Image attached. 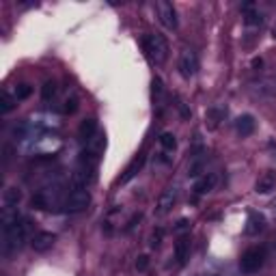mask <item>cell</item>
Returning <instances> with one entry per match:
<instances>
[{"label": "cell", "mask_w": 276, "mask_h": 276, "mask_svg": "<svg viewBox=\"0 0 276 276\" xmlns=\"http://www.w3.org/2000/svg\"><path fill=\"white\" fill-rule=\"evenodd\" d=\"M143 48H145L147 56H149V61L155 65H162L166 61V56H169V43H166V39L160 33L147 35L143 39Z\"/></svg>", "instance_id": "6da1fadb"}, {"label": "cell", "mask_w": 276, "mask_h": 276, "mask_svg": "<svg viewBox=\"0 0 276 276\" xmlns=\"http://www.w3.org/2000/svg\"><path fill=\"white\" fill-rule=\"evenodd\" d=\"M263 261H265V248H261V246H252V248H248L242 255L240 268H242L244 274H255L263 268Z\"/></svg>", "instance_id": "7a4b0ae2"}, {"label": "cell", "mask_w": 276, "mask_h": 276, "mask_svg": "<svg viewBox=\"0 0 276 276\" xmlns=\"http://www.w3.org/2000/svg\"><path fill=\"white\" fill-rule=\"evenodd\" d=\"M88 205H91V194H88L86 188H74L72 192L65 196V201H63L65 212H72V214L84 212Z\"/></svg>", "instance_id": "3957f363"}, {"label": "cell", "mask_w": 276, "mask_h": 276, "mask_svg": "<svg viewBox=\"0 0 276 276\" xmlns=\"http://www.w3.org/2000/svg\"><path fill=\"white\" fill-rule=\"evenodd\" d=\"M196 72H199V58L192 50H183L179 56V74L186 80H190V78L196 76Z\"/></svg>", "instance_id": "277c9868"}, {"label": "cell", "mask_w": 276, "mask_h": 276, "mask_svg": "<svg viewBox=\"0 0 276 276\" xmlns=\"http://www.w3.org/2000/svg\"><path fill=\"white\" fill-rule=\"evenodd\" d=\"M157 15H160V22L164 24V28H169V31H175L177 28V11L171 3H166V0H160L157 3Z\"/></svg>", "instance_id": "5b68a950"}, {"label": "cell", "mask_w": 276, "mask_h": 276, "mask_svg": "<svg viewBox=\"0 0 276 276\" xmlns=\"http://www.w3.org/2000/svg\"><path fill=\"white\" fill-rule=\"evenodd\" d=\"M175 203H177V190H175V188H166V190L160 194V199H157V205H155L153 214H155V216H166V214L173 210Z\"/></svg>", "instance_id": "8992f818"}, {"label": "cell", "mask_w": 276, "mask_h": 276, "mask_svg": "<svg viewBox=\"0 0 276 276\" xmlns=\"http://www.w3.org/2000/svg\"><path fill=\"white\" fill-rule=\"evenodd\" d=\"M56 242V235L50 233V231H41V233H37L33 235V240H31V246H33V250L35 252H48L54 246Z\"/></svg>", "instance_id": "52a82bcc"}, {"label": "cell", "mask_w": 276, "mask_h": 276, "mask_svg": "<svg viewBox=\"0 0 276 276\" xmlns=\"http://www.w3.org/2000/svg\"><path fill=\"white\" fill-rule=\"evenodd\" d=\"M95 134H97V121L95 119H84L80 123V130H78V138H80V143L91 145Z\"/></svg>", "instance_id": "ba28073f"}, {"label": "cell", "mask_w": 276, "mask_h": 276, "mask_svg": "<svg viewBox=\"0 0 276 276\" xmlns=\"http://www.w3.org/2000/svg\"><path fill=\"white\" fill-rule=\"evenodd\" d=\"M255 190H257L259 194H270L272 190H276V173L274 171H265L259 179H257Z\"/></svg>", "instance_id": "9c48e42d"}, {"label": "cell", "mask_w": 276, "mask_h": 276, "mask_svg": "<svg viewBox=\"0 0 276 276\" xmlns=\"http://www.w3.org/2000/svg\"><path fill=\"white\" fill-rule=\"evenodd\" d=\"M143 164H145V155H143V153H141V155H136L134 160H132L130 164H127V169L123 171V175L119 177V183L123 186V183H127V181H132L134 177L138 175V171L143 169Z\"/></svg>", "instance_id": "30bf717a"}, {"label": "cell", "mask_w": 276, "mask_h": 276, "mask_svg": "<svg viewBox=\"0 0 276 276\" xmlns=\"http://www.w3.org/2000/svg\"><path fill=\"white\" fill-rule=\"evenodd\" d=\"M214 186H216V175H214V173H207V175H203V177H199V179H196V183H194V194H196V196H203V194H207V192H212Z\"/></svg>", "instance_id": "8fae6325"}, {"label": "cell", "mask_w": 276, "mask_h": 276, "mask_svg": "<svg viewBox=\"0 0 276 276\" xmlns=\"http://www.w3.org/2000/svg\"><path fill=\"white\" fill-rule=\"evenodd\" d=\"M255 117L252 114H242L238 121H235V130H238L240 136H250L255 132Z\"/></svg>", "instance_id": "7c38bea8"}, {"label": "cell", "mask_w": 276, "mask_h": 276, "mask_svg": "<svg viewBox=\"0 0 276 276\" xmlns=\"http://www.w3.org/2000/svg\"><path fill=\"white\" fill-rule=\"evenodd\" d=\"M188 255H190V238H188V235H181V238L177 240V244H175V259H177V263H186Z\"/></svg>", "instance_id": "4fadbf2b"}, {"label": "cell", "mask_w": 276, "mask_h": 276, "mask_svg": "<svg viewBox=\"0 0 276 276\" xmlns=\"http://www.w3.org/2000/svg\"><path fill=\"white\" fill-rule=\"evenodd\" d=\"M265 226V220H263V216L261 214H250V218L248 222H246V235H257L261 229Z\"/></svg>", "instance_id": "5bb4252c"}, {"label": "cell", "mask_w": 276, "mask_h": 276, "mask_svg": "<svg viewBox=\"0 0 276 276\" xmlns=\"http://www.w3.org/2000/svg\"><path fill=\"white\" fill-rule=\"evenodd\" d=\"M242 11H244V22L248 24V26H257V24H261L263 22V17L255 11V5L252 3H246L244 7H242Z\"/></svg>", "instance_id": "9a60e30c"}, {"label": "cell", "mask_w": 276, "mask_h": 276, "mask_svg": "<svg viewBox=\"0 0 276 276\" xmlns=\"http://www.w3.org/2000/svg\"><path fill=\"white\" fill-rule=\"evenodd\" d=\"M17 106V97L11 95L9 91H3L0 93V114H9Z\"/></svg>", "instance_id": "2e32d148"}, {"label": "cell", "mask_w": 276, "mask_h": 276, "mask_svg": "<svg viewBox=\"0 0 276 276\" xmlns=\"http://www.w3.org/2000/svg\"><path fill=\"white\" fill-rule=\"evenodd\" d=\"M19 201H22V190H19V188H7L5 190V194H3L5 207H15V210H17Z\"/></svg>", "instance_id": "e0dca14e"}, {"label": "cell", "mask_w": 276, "mask_h": 276, "mask_svg": "<svg viewBox=\"0 0 276 276\" xmlns=\"http://www.w3.org/2000/svg\"><path fill=\"white\" fill-rule=\"evenodd\" d=\"M151 97H153V104L162 106V102H164V84H162L160 78H153L151 80Z\"/></svg>", "instance_id": "ac0fdd59"}, {"label": "cell", "mask_w": 276, "mask_h": 276, "mask_svg": "<svg viewBox=\"0 0 276 276\" xmlns=\"http://www.w3.org/2000/svg\"><path fill=\"white\" fill-rule=\"evenodd\" d=\"M160 145H162V149H164V151H175V147H177L175 134H171V132H164V134L160 136Z\"/></svg>", "instance_id": "d6986e66"}, {"label": "cell", "mask_w": 276, "mask_h": 276, "mask_svg": "<svg viewBox=\"0 0 276 276\" xmlns=\"http://www.w3.org/2000/svg\"><path fill=\"white\" fill-rule=\"evenodd\" d=\"M207 119H210V127H216V125L224 119V110H222V108H210Z\"/></svg>", "instance_id": "ffe728a7"}, {"label": "cell", "mask_w": 276, "mask_h": 276, "mask_svg": "<svg viewBox=\"0 0 276 276\" xmlns=\"http://www.w3.org/2000/svg\"><path fill=\"white\" fill-rule=\"evenodd\" d=\"M54 95H56V84H54L52 80H48V82L41 86V97H43L45 102H50Z\"/></svg>", "instance_id": "44dd1931"}, {"label": "cell", "mask_w": 276, "mask_h": 276, "mask_svg": "<svg viewBox=\"0 0 276 276\" xmlns=\"http://www.w3.org/2000/svg\"><path fill=\"white\" fill-rule=\"evenodd\" d=\"M33 93V86L31 84H19L17 86V91H15V97H17V102H22V100H28Z\"/></svg>", "instance_id": "7402d4cb"}, {"label": "cell", "mask_w": 276, "mask_h": 276, "mask_svg": "<svg viewBox=\"0 0 276 276\" xmlns=\"http://www.w3.org/2000/svg\"><path fill=\"white\" fill-rule=\"evenodd\" d=\"M78 110V100L76 97H67L63 102V114H74Z\"/></svg>", "instance_id": "603a6c76"}, {"label": "cell", "mask_w": 276, "mask_h": 276, "mask_svg": "<svg viewBox=\"0 0 276 276\" xmlns=\"http://www.w3.org/2000/svg\"><path fill=\"white\" fill-rule=\"evenodd\" d=\"M147 268H149V257H147V255H141V257L136 259V270L138 272H145Z\"/></svg>", "instance_id": "cb8c5ba5"}, {"label": "cell", "mask_w": 276, "mask_h": 276, "mask_svg": "<svg viewBox=\"0 0 276 276\" xmlns=\"http://www.w3.org/2000/svg\"><path fill=\"white\" fill-rule=\"evenodd\" d=\"M162 244V229H157L153 235H151V248H157Z\"/></svg>", "instance_id": "d4e9b609"}, {"label": "cell", "mask_w": 276, "mask_h": 276, "mask_svg": "<svg viewBox=\"0 0 276 276\" xmlns=\"http://www.w3.org/2000/svg\"><path fill=\"white\" fill-rule=\"evenodd\" d=\"M177 108H179V112H181L183 119H188V117H190V110H188V108H186V104H183L181 97H177Z\"/></svg>", "instance_id": "484cf974"}, {"label": "cell", "mask_w": 276, "mask_h": 276, "mask_svg": "<svg viewBox=\"0 0 276 276\" xmlns=\"http://www.w3.org/2000/svg\"><path fill=\"white\" fill-rule=\"evenodd\" d=\"M188 226H190V222L186 220V218H181L179 222H177V226H175V229H177V231H186V229H188Z\"/></svg>", "instance_id": "4316f807"}, {"label": "cell", "mask_w": 276, "mask_h": 276, "mask_svg": "<svg viewBox=\"0 0 276 276\" xmlns=\"http://www.w3.org/2000/svg\"><path fill=\"white\" fill-rule=\"evenodd\" d=\"M272 33H274V37H276V26H274V31H272Z\"/></svg>", "instance_id": "83f0119b"}]
</instances>
